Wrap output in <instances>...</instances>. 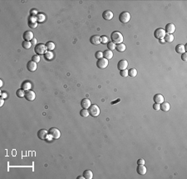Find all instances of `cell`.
I'll return each mask as SVG.
<instances>
[{
    "mask_svg": "<svg viewBox=\"0 0 187 179\" xmlns=\"http://www.w3.org/2000/svg\"><path fill=\"white\" fill-rule=\"evenodd\" d=\"M111 38H112V42H113L115 44L122 43L124 40L123 35L121 34L120 32H118V31H114L113 33H112Z\"/></svg>",
    "mask_w": 187,
    "mask_h": 179,
    "instance_id": "1",
    "label": "cell"
},
{
    "mask_svg": "<svg viewBox=\"0 0 187 179\" xmlns=\"http://www.w3.org/2000/svg\"><path fill=\"white\" fill-rule=\"evenodd\" d=\"M88 111L90 115L94 117V118L98 117L99 114H100V108H99V107L97 106V105H95V104L91 105V107L88 108Z\"/></svg>",
    "mask_w": 187,
    "mask_h": 179,
    "instance_id": "2",
    "label": "cell"
},
{
    "mask_svg": "<svg viewBox=\"0 0 187 179\" xmlns=\"http://www.w3.org/2000/svg\"><path fill=\"white\" fill-rule=\"evenodd\" d=\"M130 19V14L128 12H122L119 15V20L122 23H127Z\"/></svg>",
    "mask_w": 187,
    "mask_h": 179,
    "instance_id": "3",
    "label": "cell"
},
{
    "mask_svg": "<svg viewBox=\"0 0 187 179\" xmlns=\"http://www.w3.org/2000/svg\"><path fill=\"white\" fill-rule=\"evenodd\" d=\"M35 52L38 54V55H42V54H45L47 52V48L46 45L43 43H38L37 44L35 47Z\"/></svg>",
    "mask_w": 187,
    "mask_h": 179,
    "instance_id": "4",
    "label": "cell"
},
{
    "mask_svg": "<svg viewBox=\"0 0 187 179\" xmlns=\"http://www.w3.org/2000/svg\"><path fill=\"white\" fill-rule=\"evenodd\" d=\"M48 133H49V135L54 139H58L60 137H61V132H60V130H58L57 128H50Z\"/></svg>",
    "mask_w": 187,
    "mask_h": 179,
    "instance_id": "5",
    "label": "cell"
},
{
    "mask_svg": "<svg viewBox=\"0 0 187 179\" xmlns=\"http://www.w3.org/2000/svg\"><path fill=\"white\" fill-rule=\"evenodd\" d=\"M165 34H166V33H165V29H163V28H157L156 30L154 32V36H155V38L159 40L163 39V38H165Z\"/></svg>",
    "mask_w": 187,
    "mask_h": 179,
    "instance_id": "6",
    "label": "cell"
},
{
    "mask_svg": "<svg viewBox=\"0 0 187 179\" xmlns=\"http://www.w3.org/2000/svg\"><path fill=\"white\" fill-rule=\"evenodd\" d=\"M108 60L106 59L105 58H100V59H98V61L97 62V66L98 68L100 69H104L106 68V67L108 66Z\"/></svg>",
    "mask_w": 187,
    "mask_h": 179,
    "instance_id": "7",
    "label": "cell"
},
{
    "mask_svg": "<svg viewBox=\"0 0 187 179\" xmlns=\"http://www.w3.org/2000/svg\"><path fill=\"white\" fill-rule=\"evenodd\" d=\"M113 17H114V13L111 10H106L103 12L102 13V17L105 20H107V21L112 20V19L113 18Z\"/></svg>",
    "mask_w": 187,
    "mask_h": 179,
    "instance_id": "8",
    "label": "cell"
},
{
    "mask_svg": "<svg viewBox=\"0 0 187 179\" xmlns=\"http://www.w3.org/2000/svg\"><path fill=\"white\" fill-rule=\"evenodd\" d=\"M48 134H49V133H48V130L41 129V130L38 131V138L41 139V140H45L47 138V137H48Z\"/></svg>",
    "mask_w": 187,
    "mask_h": 179,
    "instance_id": "9",
    "label": "cell"
},
{
    "mask_svg": "<svg viewBox=\"0 0 187 179\" xmlns=\"http://www.w3.org/2000/svg\"><path fill=\"white\" fill-rule=\"evenodd\" d=\"M90 42L93 45H99L102 43L101 42V37L99 35H93V36L91 37Z\"/></svg>",
    "mask_w": 187,
    "mask_h": 179,
    "instance_id": "10",
    "label": "cell"
},
{
    "mask_svg": "<svg viewBox=\"0 0 187 179\" xmlns=\"http://www.w3.org/2000/svg\"><path fill=\"white\" fill-rule=\"evenodd\" d=\"M37 68H38V65H37V63H35L32 60V61H29L28 64H27V68H28V71L30 72H35L37 70Z\"/></svg>",
    "mask_w": 187,
    "mask_h": 179,
    "instance_id": "11",
    "label": "cell"
},
{
    "mask_svg": "<svg viewBox=\"0 0 187 179\" xmlns=\"http://www.w3.org/2000/svg\"><path fill=\"white\" fill-rule=\"evenodd\" d=\"M165 33H167V34H172L173 33L176 31V26H175L173 23H168V24L165 26Z\"/></svg>",
    "mask_w": 187,
    "mask_h": 179,
    "instance_id": "12",
    "label": "cell"
},
{
    "mask_svg": "<svg viewBox=\"0 0 187 179\" xmlns=\"http://www.w3.org/2000/svg\"><path fill=\"white\" fill-rule=\"evenodd\" d=\"M35 98H36V94L32 90H29V91H27L26 93H25V98L28 101H33Z\"/></svg>",
    "mask_w": 187,
    "mask_h": 179,
    "instance_id": "13",
    "label": "cell"
},
{
    "mask_svg": "<svg viewBox=\"0 0 187 179\" xmlns=\"http://www.w3.org/2000/svg\"><path fill=\"white\" fill-rule=\"evenodd\" d=\"M127 67H128V62L126 61V60H121L117 64V68L119 69L120 71L126 69Z\"/></svg>",
    "mask_w": 187,
    "mask_h": 179,
    "instance_id": "14",
    "label": "cell"
},
{
    "mask_svg": "<svg viewBox=\"0 0 187 179\" xmlns=\"http://www.w3.org/2000/svg\"><path fill=\"white\" fill-rule=\"evenodd\" d=\"M136 171H137L138 174L145 175L147 172V168L144 164H139L138 165V167H137V168H136Z\"/></svg>",
    "mask_w": 187,
    "mask_h": 179,
    "instance_id": "15",
    "label": "cell"
},
{
    "mask_svg": "<svg viewBox=\"0 0 187 179\" xmlns=\"http://www.w3.org/2000/svg\"><path fill=\"white\" fill-rule=\"evenodd\" d=\"M91 101L89 100L88 98H84L81 100V106L82 108H84V109H88L89 108L91 107Z\"/></svg>",
    "mask_w": 187,
    "mask_h": 179,
    "instance_id": "16",
    "label": "cell"
},
{
    "mask_svg": "<svg viewBox=\"0 0 187 179\" xmlns=\"http://www.w3.org/2000/svg\"><path fill=\"white\" fill-rule=\"evenodd\" d=\"M153 100L155 102V103H157V104H161L164 102V97L162 96L161 94H155L153 98Z\"/></svg>",
    "mask_w": 187,
    "mask_h": 179,
    "instance_id": "17",
    "label": "cell"
},
{
    "mask_svg": "<svg viewBox=\"0 0 187 179\" xmlns=\"http://www.w3.org/2000/svg\"><path fill=\"white\" fill-rule=\"evenodd\" d=\"M23 38L24 41H32V39L33 38V34L31 31H26V32L23 34Z\"/></svg>",
    "mask_w": 187,
    "mask_h": 179,
    "instance_id": "18",
    "label": "cell"
},
{
    "mask_svg": "<svg viewBox=\"0 0 187 179\" xmlns=\"http://www.w3.org/2000/svg\"><path fill=\"white\" fill-rule=\"evenodd\" d=\"M171 108V106H170V103L169 102H163L162 103L160 104V109L162 110L163 112H168Z\"/></svg>",
    "mask_w": 187,
    "mask_h": 179,
    "instance_id": "19",
    "label": "cell"
},
{
    "mask_svg": "<svg viewBox=\"0 0 187 179\" xmlns=\"http://www.w3.org/2000/svg\"><path fill=\"white\" fill-rule=\"evenodd\" d=\"M31 87H32V84H31V83L29 81H25L23 82V83H22V87H21V88L23 89L24 91H29L31 89Z\"/></svg>",
    "mask_w": 187,
    "mask_h": 179,
    "instance_id": "20",
    "label": "cell"
},
{
    "mask_svg": "<svg viewBox=\"0 0 187 179\" xmlns=\"http://www.w3.org/2000/svg\"><path fill=\"white\" fill-rule=\"evenodd\" d=\"M83 177H84L85 179H92V178H93L92 171L90 170V169L85 170L84 172H83Z\"/></svg>",
    "mask_w": 187,
    "mask_h": 179,
    "instance_id": "21",
    "label": "cell"
},
{
    "mask_svg": "<svg viewBox=\"0 0 187 179\" xmlns=\"http://www.w3.org/2000/svg\"><path fill=\"white\" fill-rule=\"evenodd\" d=\"M112 57H113V52L111 51V50H105L104 52H103V58H105L106 59H111V58H112Z\"/></svg>",
    "mask_w": 187,
    "mask_h": 179,
    "instance_id": "22",
    "label": "cell"
},
{
    "mask_svg": "<svg viewBox=\"0 0 187 179\" xmlns=\"http://www.w3.org/2000/svg\"><path fill=\"white\" fill-rule=\"evenodd\" d=\"M176 52L180 53V54L186 52V48H185V45L184 44H178V45L176 47Z\"/></svg>",
    "mask_w": 187,
    "mask_h": 179,
    "instance_id": "23",
    "label": "cell"
},
{
    "mask_svg": "<svg viewBox=\"0 0 187 179\" xmlns=\"http://www.w3.org/2000/svg\"><path fill=\"white\" fill-rule=\"evenodd\" d=\"M174 39H175V37H174V35H172V34H165V36L164 38L165 42H166V43H172L173 41H174Z\"/></svg>",
    "mask_w": 187,
    "mask_h": 179,
    "instance_id": "24",
    "label": "cell"
},
{
    "mask_svg": "<svg viewBox=\"0 0 187 179\" xmlns=\"http://www.w3.org/2000/svg\"><path fill=\"white\" fill-rule=\"evenodd\" d=\"M55 43H54L53 42H48L46 43V48H47V50H48V51H52V50H54V48H55Z\"/></svg>",
    "mask_w": 187,
    "mask_h": 179,
    "instance_id": "25",
    "label": "cell"
},
{
    "mask_svg": "<svg viewBox=\"0 0 187 179\" xmlns=\"http://www.w3.org/2000/svg\"><path fill=\"white\" fill-rule=\"evenodd\" d=\"M44 57L47 60H52L54 58V53L52 51H47L46 53L44 54Z\"/></svg>",
    "mask_w": 187,
    "mask_h": 179,
    "instance_id": "26",
    "label": "cell"
},
{
    "mask_svg": "<svg viewBox=\"0 0 187 179\" xmlns=\"http://www.w3.org/2000/svg\"><path fill=\"white\" fill-rule=\"evenodd\" d=\"M116 49L117 50L118 52H124L125 50H126V45L122 43H120V44H116Z\"/></svg>",
    "mask_w": 187,
    "mask_h": 179,
    "instance_id": "27",
    "label": "cell"
},
{
    "mask_svg": "<svg viewBox=\"0 0 187 179\" xmlns=\"http://www.w3.org/2000/svg\"><path fill=\"white\" fill-rule=\"evenodd\" d=\"M25 93H25V91L23 90V89L20 88V89H18V90H17L16 95H17V98H23V97H25Z\"/></svg>",
    "mask_w": 187,
    "mask_h": 179,
    "instance_id": "28",
    "label": "cell"
},
{
    "mask_svg": "<svg viewBox=\"0 0 187 179\" xmlns=\"http://www.w3.org/2000/svg\"><path fill=\"white\" fill-rule=\"evenodd\" d=\"M128 75L132 77H136V75H137V70L136 68H130V70H128Z\"/></svg>",
    "mask_w": 187,
    "mask_h": 179,
    "instance_id": "29",
    "label": "cell"
},
{
    "mask_svg": "<svg viewBox=\"0 0 187 179\" xmlns=\"http://www.w3.org/2000/svg\"><path fill=\"white\" fill-rule=\"evenodd\" d=\"M80 115H81V117H83V118H87V117L90 115V113H89V111L87 109H84V108H82V109L80 111Z\"/></svg>",
    "mask_w": 187,
    "mask_h": 179,
    "instance_id": "30",
    "label": "cell"
},
{
    "mask_svg": "<svg viewBox=\"0 0 187 179\" xmlns=\"http://www.w3.org/2000/svg\"><path fill=\"white\" fill-rule=\"evenodd\" d=\"M22 45L23 47V48H25V49H29V48L32 47L33 44L31 43V42H29V41H23Z\"/></svg>",
    "mask_w": 187,
    "mask_h": 179,
    "instance_id": "31",
    "label": "cell"
},
{
    "mask_svg": "<svg viewBox=\"0 0 187 179\" xmlns=\"http://www.w3.org/2000/svg\"><path fill=\"white\" fill-rule=\"evenodd\" d=\"M116 45L113 42H108V43H107V48L109 50H111V51H113L114 49H116Z\"/></svg>",
    "mask_w": 187,
    "mask_h": 179,
    "instance_id": "32",
    "label": "cell"
},
{
    "mask_svg": "<svg viewBox=\"0 0 187 179\" xmlns=\"http://www.w3.org/2000/svg\"><path fill=\"white\" fill-rule=\"evenodd\" d=\"M101 42H102V43H103V44L108 43V38H107V37L105 36V35H103V36H101Z\"/></svg>",
    "mask_w": 187,
    "mask_h": 179,
    "instance_id": "33",
    "label": "cell"
},
{
    "mask_svg": "<svg viewBox=\"0 0 187 179\" xmlns=\"http://www.w3.org/2000/svg\"><path fill=\"white\" fill-rule=\"evenodd\" d=\"M95 57H96L97 59H100V58H103V52L102 51H97L95 53Z\"/></svg>",
    "mask_w": 187,
    "mask_h": 179,
    "instance_id": "34",
    "label": "cell"
},
{
    "mask_svg": "<svg viewBox=\"0 0 187 179\" xmlns=\"http://www.w3.org/2000/svg\"><path fill=\"white\" fill-rule=\"evenodd\" d=\"M120 74L122 77H126L128 76V70L127 69H125V70H122L120 72Z\"/></svg>",
    "mask_w": 187,
    "mask_h": 179,
    "instance_id": "35",
    "label": "cell"
},
{
    "mask_svg": "<svg viewBox=\"0 0 187 179\" xmlns=\"http://www.w3.org/2000/svg\"><path fill=\"white\" fill-rule=\"evenodd\" d=\"M32 60L35 63H39L40 62V56L39 55H33V56Z\"/></svg>",
    "mask_w": 187,
    "mask_h": 179,
    "instance_id": "36",
    "label": "cell"
},
{
    "mask_svg": "<svg viewBox=\"0 0 187 179\" xmlns=\"http://www.w3.org/2000/svg\"><path fill=\"white\" fill-rule=\"evenodd\" d=\"M28 26L30 27L31 28H36L38 27V23L37 22H33V23H29Z\"/></svg>",
    "mask_w": 187,
    "mask_h": 179,
    "instance_id": "37",
    "label": "cell"
},
{
    "mask_svg": "<svg viewBox=\"0 0 187 179\" xmlns=\"http://www.w3.org/2000/svg\"><path fill=\"white\" fill-rule=\"evenodd\" d=\"M37 19H38V21L42 22V21L45 20V16H44L43 14H39V15H38V17H37Z\"/></svg>",
    "mask_w": 187,
    "mask_h": 179,
    "instance_id": "38",
    "label": "cell"
},
{
    "mask_svg": "<svg viewBox=\"0 0 187 179\" xmlns=\"http://www.w3.org/2000/svg\"><path fill=\"white\" fill-rule=\"evenodd\" d=\"M181 59H182L184 62H186V61H187V53H186V52H184V53H182V55H181Z\"/></svg>",
    "mask_w": 187,
    "mask_h": 179,
    "instance_id": "39",
    "label": "cell"
},
{
    "mask_svg": "<svg viewBox=\"0 0 187 179\" xmlns=\"http://www.w3.org/2000/svg\"><path fill=\"white\" fill-rule=\"evenodd\" d=\"M153 108H154V110H155V111L160 110V104L155 103V104L153 105Z\"/></svg>",
    "mask_w": 187,
    "mask_h": 179,
    "instance_id": "40",
    "label": "cell"
},
{
    "mask_svg": "<svg viewBox=\"0 0 187 179\" xmlns=\"http://www.w3.org/2000/svg\"><path fill=\"white\" fill-rule=\"evenodd\" d=\"M137 164L139 165V164H145V160H144L143 158H140V159H138V161H137Z\"/></svg>",
    "mask_w": 187,
    "mask_h": 179,
    "instance_id": "41",
    "label": "cell"
},
{
    "mask_svg": "<svg viewBox=\"0 0 187 179\" xmlns=\"http://www.w3.org/2000/svg\"><path fill=\"white\" fill-rule=\"evenodd\" d=\"M31 43L33 44V45H36V44H37V39H36V38H33L32 41H31Z\"/></svg>",
    "mask_w": 187,
    "mask_h": 179,
    "instance_id": "42",
    "label": "cell"
},
{
    "mask_svg": "<svg viewBox=\"0 0 187 179\" xmlns=\"http://www.w3.org/2000/svg\"><path fill=\"white\" fill-rule=\"evenodd\" d=\"M1 97H2V98H5L8 97V95L6 94L5 93H1Z\"/></svg>",
    "mask_w": 187,
    "mask_h": 179,
    "instance_id": "43",
    "label": "cell"
},
{
    "mask_svg": "<svg viewBox=\"0 0 187 179\" xmlns=\"http://www.w3.org/2000/svg\"><path fill=\"white\" fill-rule=\"evenodd\" d=\"M3 103H4V100H3V98H1L0 99V106H3Z\"/></svg>",
    "mask_w": 187,
    "mask_h": 179,
    "instance_id": "44",
    "label": "cell"
},
{
    "mask_svg": "<svg viewBox=\"0 0 187 179\" xmlns=\"http://www.w3.org/2000/svg\"><path fill=\"white\" fill-rule=\"evenodd\" d=\"M77 179H85V178H84V177H81V176H79V177H77Z\"/></svg>",
    "mask_w": 187,
    "mask_h": 179,
    "instance_id": "45",
    "label": "cell"
},
{
    "mask_svg": "<svg viewBox=\"0 0 187 179\" xmlns=\"http://www.w3.org/2000/svg\"><path fill=\"white\" fill-rule=\"evenodd\" d=\"M160 42H161V43H165L164 38H163V39H161V40H160Z\"/></svg>",
    "mask_w": 187,
    "mask_h": 179,
    "instance_id": "46",
    "label": "cell"
},
{
    "mask_svg": "<svg viewBox=\"0 0 187 179\" xmlns=\"http://www.w3.org/2000/svg\"><path fill=\"white\" fill-rule=\"evenodd\" d=\"M0 83H1V84H0V86L2 87V86H3V81H2V80L0 81Z\"/></svg>",
    "mask_w": 187,
    "mask_h": 179,
    "instance_id": "47",
    "label": "cell"
}]
</instances>
